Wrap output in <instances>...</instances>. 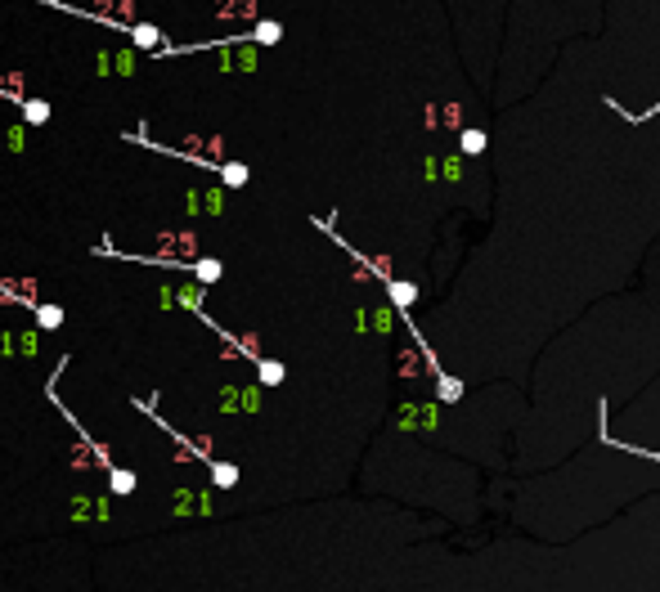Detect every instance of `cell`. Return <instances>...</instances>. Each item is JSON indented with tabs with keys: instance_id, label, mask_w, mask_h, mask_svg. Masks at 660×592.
Segmentation results:
<instances>
[{
	"instance_id": "cell-2",
	"label": "cell",
	"mask_w": 660,
	"mask_h": 592,
	"mask_svg": "<svg viewBox=\"0 0 660 592\" xmlns=\"http://www.w3.org/2000/svg\"><path fill=\"white\" fill-rule=\"evenodd\" d=\"M220 18H256V0H216Z\"/></svg>"
},
{
	"instance_id": "cell-11",
	"label": "cell",
	"mask_w": 660,
	"mask_h": 592,
	"mask_svg": "<svg viewBox=\"0 0 660 592\" xmlns=\"http://www.w3.org/2000/svg\"><path fill=\"white\" fill-rule=\"evenodd\" d=\"M216 480L220 485H234V467H216Z\"/></svg>"
},
{
	"instance_id": "cell-4",
	"label": "cell",
	"mask_w": 660,
	"mask_h": 592,
	"mask_svg": "<svg viewBox=\"0 0 660 592\" xmlns=\"http://www.w3.org/2000/svg\"><path fill=\"white\" fill-rule=\"evenodd\" d=\"M252 36H256V41H261V45H274V41H279V36H283V27L265 18V23H256V32H252Z\"/></svg>"
},
{
	"instance_id": "cell-10",
	"label": "cell",
	"mask_w": 660,
	"mask_h": 592,
	"mask_svg": "<svg viewBox=\"0 0 660 592\" xmlns=\"http://www.w3.org/2000/svg\"><path fill=\"white\" fill-rule=\"evenodd\" d=\"M261 377H265V381H279V377H283V368H279V364H265V368H261Z\"/></svg>"
},
{
	"instance_id": "cell-1",
	"label": "cell",
	"mask_w": 660,
	"mask_h": 592,
	"mask_svg": "<svg viewBox=\"0 0 660 592\" xmlns=\"http://www.w3.org/2000/svg\"><path fill=\"white\" fill-rule=\"evenodd\" d=\"M90 18H99V23H126V18H135V0H94L90 9H85Z\"/></svg>"
},
{
	"instance_id": "cell-3",
	"label": "cell",
	"mask_w": 660,
	"mask_h": 592,
	"mask_svg": "<svg viewBox=\"0 0 660 592\" xmlns=\"http://www.w3.org/2000/svg\"><path fill=\"white\" fill-rule=\"evenodd\" d=\"M130 41H135L139 50H162V32L153 23H135L130 27Z\"/></svg>"
},
{
	"instance_id": "cell-6",
	"label": "cell",
	"mask_w": 660,
	"mask_h": 592,
	"mask_svg": "<svg viewBox=\"0 0 660 592\" xmlns=\"http://www.w3.org/2000/svg\"><path fill=\"white\" fill-rule=\"evenodd\" d=\"M23 117H27V121H45V117H50V103H41V99H27Z\"/></svg>"
},
{
	"instance_id": "cell-7",
	"label": "cell",
	"mask_w": 660,
	"mask_h": 592,
	"mask_svg": "<svg viewBox=\"0 0 660 592\" xmlns=\"http://www.w3.org/2000/svg\"><path fill=\"white\" fill-rule=\"evenodd\" d=\"M220 175H225V184H243V180H247V166H238V162H229V166L220 171Z\"/></svg>"
},
{
	"instance_id": "cell-8",
	"label": "cell",
	"mask_w": 660,
	"mask_h": 592,
	"mask_svg": "<svg viewBox=\"0 0 660 592\" xmlns=\"http://www.w3.org/2000/svg\"><path fill=\"white\" fill-rule=\"evenodd\" d=\"M130 485H135V476H130V471H117V476H112V489H121V494H126Z\"/></svg>"
},
{
	"instance_id": "cell-9",
	"label": "cell",
	"mask_w": 660,
	"mask_h": 592,
	"mask_svg": "<svg viewBox=\"0 0 660 592\" xmlns=\"http://www.w3.org/2000/svg\"><path fill=\"white\" fill-rule=\"evenodd\" d=\"M198 279H220V265L216 261H203V265H198Z\"/></svg>"
},
{
	"instance_id": "cell-5",
	"label": "cell",
	"mask_w": 660,
	"mask_h": 592,
	"mask_svg": "<svg viewBox=\"0 0 660 592\" xmlns=\"http://www.w3.org/2000/svg\"><path fill=\"white\" fill-rule=\"evenodd\" d=\"M36 319H41V328H59V323H63V310H59V305H41V314H36Z\"/></svg>"
}]
</instances>
